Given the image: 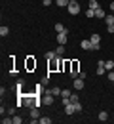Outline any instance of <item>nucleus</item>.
<instances>
[{"label":"nucleus","instance_id":"5701e85b","mask_svg":"<svg viewBox=\"0 0 114 124\" xmlns=\"http://www.w3.org/2000/svg\"><path fill=\"white\" fill-rule=\"evenodd\" d=\"M105 23L107 25H114V16H105Z\"/></svg>","mask_w":114,"mask_h":124},{"label":"nucleus","instance_id":"f257e3e1","mask_svg":"<svg viewBox=\"0 0 114 124\" xmlns=\"http://www.w3.org/2000/svg\"><path fill=\"white\" fill-rule=\"evenodd\" d=\"M67 10H68L70 16H78V14H80V2H70V4L67 6Z\"/></svg>","mask_w":114,"mask_h":124},{"label":"nucleus","instance_id":"7c9ffc66","mask_svg":"<svg viewBox=\"0 0 114 124\" xmlns=\"http://www.w3.org/2000/svg\"><path fill=\"white\" fill-rule=\"evenodd\" d=\"M8 115L13 116V115H15V107H8Z\"/></svg>","mask_w":114,"mask_h":124},{"label":"nucleus","instance_id":"423d86ee","mask_svg":"<svg viewBox=\"0 0 114 124\" xmlns=\"http://www.w3.org/2000/svg\"><path fill=\"white\" fill-rule=\"evenodd\" d=\"M27 71H33V69H36V59L34 57H27Z\"/></svg>","mask_w":114,"mask_h":124},{"label":"nucleus","instance_id":"f8f14e48","mask_svg":"<svg viewBox=\"0 0 114 124\" xmlns=\"http://www.w3.org/2000/svg\"><path fill=\"white\" fill-rule=\"evenodd\" d=\"M46 59H48V61L57 59V54H55V50H53V52H51V50H49V52H46Z\"/></svg>","mask_w":114,"mask_h":124},{"label":"nucleus","instance_id":"ddd939ff","mask_svg":"<svg viewBox=\"0 0 114 124\" xmlns=\"http://www.w3.org/2000/svg\"><path fill=\"white\" fill-rule=\"evenodd\" d=\"M105 16H107V14H105L103 8H97V10H95V17H97V19H105Z\"/></svg>","mask_w":114,"mask_h":124},{"label":"nucleus","instance_id":"6e6552de","mask_svg":"<svg viewBox=\"0 0 114 124\" xmlns=\"http://www.w3.org/2000/svg\"><path fill=\"white\" fill-rule=\"evenodd\" d=\"M97 118H99V122H107V120H108V113H107V111H101Z\"/></svg>","mask_w":114,"mask_h":124},{"label":"nucleus","instance_id":"f704fd0d","mask_svg":"<svg viewBox=\"0 0 114 124\" xmlns=\"http://www.w3.org/2000/svg\"><path fill=\"white\" fill-rule=\"evenodd\" d=\"M108 32H110V34L114 32V25H108Z\"/></svg>","mask_w":114,"mask_h":124},{"label":"nucleus","instance_id":"c9c22d12","mask_svg":"<svg viewBox=\"0 0 114 124\" xmlns=\"http://www.w3.org/2000/svg\"><path fill=\"white\" fill-rule=\"evenodd\" d=\"M110 12H114V0L110 2Z\"/></svg>","mask_w":114,"mask_h":124},{"label":"nucleus","instance_id":"c85d7f7f","mask_svg":"<svg viewBox=\"0 0 114 124\" xmlns=\"http://www.w3.org/2000/svg\"><path fill=\"white\" fill-rule=\"evenodd\" d=\"M107 77H108V80L114 84V71H108V73H107Z\"/></svg>","mask_w":114,"mask_h":124},{"label":"nucleus","instance_id":"473e14b6","mask_svg":"<svg viewBox=\"0 0 114 124\" xmlns=\"http://www.w3.org/2000/svg\"><path fill=\"white\" fill-rule=\"evenodd\" d=\"M97 67H105V59H99V61H97Z\"/></svg>","mask_w":114,"mask_h":124},{"label":"nucleus","instance_id":"4468645a","mask_svg":"<svg viewBox=\"0 0 114 124\" xmlns=\"http://www.w3.org/2000/svg\"><path fill=\"white\" fill-rule=\"evenodd\" d=\"M8 34H10V29H8L6 25H2V27H0V36H2V38H6Z\"/></svg>","mask_w":114,"mask_h":124},{"label":"nucleus","instance_id":"bb28decb","mask_svg":"<svg viewBox=\"0 0 114 124\" xmlns=\"http://www.w3.org/2000/svg\"><path fill=\"white\" fill-rule=\"evenodd\" d=\"M105 73H107V69H105V67H97V75H99V77H103Z\"/></svg>","mask_w":114,"mask_h":124},{"label":"nucleus","instance_id":"393cba45","mask_svg":"<svg viewBox=\"0 0 114 124\" xmlns=\"http://www.w3.org/2000/svg\"><path fill=\"white\" fill-rule=\"evenodd\" d=\"M12 118H13V124H23V118H21L19 115H13Z\"/></svg>","mask_w":114,"mask_h":124},{"label":"nucleus","instance_id":"4be33fe9","mask_svg":"<svg viewBox=\"0 0 114 124\" xmlns=\"http://www.w3.org/2000/svg\"><path fill=\"white\" fill-rule=\"evenodd\" d=\"M49 92H51L53 95H55V97H57V95H61V88H59V86H53V88H51Z\"/></svg>","mask_w":114,"mask_h":124},{"label":"nucleus","instance_id":"1a4fd4ad","mask_svg":"<svg viewBox=\"0 0 114 124\" xmlns=\"http://www.w3.org/2000/svg\"><path fill=\"white\" fill-rule=\"evenodd\" d=\"M53 29H55V32H68L63 23H55V27H53Z\"/></svg>","mask_w":114,"mask_h":124},{"label":"nucleus","instance_id":"f03ea898","mask_svg":"<svg viewBox=\"0 0 114 124\" xmlns=\"http://www.w3.org/2000/svg\"><path fill=\"white\" fill-rule=\"evenodd\" d=\"M89 40H91V44H93V50H95V52H97L99 48V44H101V34H97V32H93V34H91V38H89Z\"/></svg>","mask_w":114,"mask_h":124},{"label":"nucleus","instance_id":"0eeeda50","mask_svg":"<svg viewBox=\"0 0 114 124\" xmlns=\"http://www.w3.org/2000/svg\"><path fill=\"white\" fill-rule=\"evenodd\" d=\"M80 46L84 48V50H93V44H91V40H89V38H87V40H82Z\"/></svg>","mask_w":114,"mask_h":124},{"label":"nucleus","instance_id":"f3484780","mask_svg":"<svg viewBox=\"0 0 114 124\" xmlns=\"http://www.w3.org/2000/svg\"><path fill=\"white\" fill-rule=\"evenodd\" d=\"M38 124H51V118H49V116H40V118H38Z\"/></svg>","mask_w":114,"mask_h":124},{"label":"nucleus","instance_id":"aec40b11","mask_svg":"<svg viewBox=\"0 0 114 124\" xmlns=\"http://www.w3.org/2000/svg\"><path fill=\"white\" fill-rule=\"evenodd\" d=\"M105 69H107V73L114 71V61H105Z\"/></svg>","mask_w":114,"mask_h":124},{"label":"nucleus","instance_id":"9b49d317","mask_svg":"<svg viewBox=\"0 0 114 124\" xmlns=\"http://www.w3.org/2000/svg\"><path fill=\"white\" fill-rule=\"evenodd\" d=\"M70 71H72L74 75H78V73H80V71H78V61H76V59H72V61H70Z\"/></svg>","mask_w":114,"mask_h":124},{"label":"nucleus","instance_id":"dca6fc26","mask_svg":"<svg viewBox=\"0 0 114 124\" xmlns=\"http://www.w3.org/2000/svg\"><path fill=\"white\" fill-rule=\"evenodd\" d=\"M2 124H13L12 115H8V116H4V115H2Z\"/></svg>","mask_w":114,"mask_h":124},{"label":"nucleus","instance_id":"a211bd4d","mask_svg":"<svg viewBox=\"0 0 114 124\" xmlns=\"http://www.w3.org/2000/svg\"><path fill=\"white\" fill-rule=\"evenodd\" d=\"M55 54H57L59 57H63V54H65V46H61V44H59V46L55 48Z\"/></svg>","mask_w":114,"mask_h":124},{"label":"nucleus","instance_id":"39448f33","mask_svg":"<svg viewBox=\"0 0 114 124\" xmlns=\"http://www.w3.org/2000/svg\"><path fill=\"white\" fill-rule=\"evenodd\" d=\"M72 86H74V90H78V92H80V90H84V78H74V84H72Z\"/></svg>","mask_w":114,"mask_h":124},{"label":"nucleus","instance_id":"a878e982","mask_svg":"<svg viewBox=\"0 0 114 124\" xmlns=\"http://www.w3.org/2000/svg\"><path fill=\"white\" fill-rule=\"evenodd\" d=\"M70 95H72V92H70V90H61V97H70Z\"/></svg>","mask_w":114,"mask_h":124},{"label":"nucleus","instance_id":"2f4dec72","mask_svg":"<svg viewBox=\"0 0 114 124\" xmlns=\"http://www.w3.org/2000/svg\"><path fill=\"white\" fill-rule=\"evenodd\" d=\"M70 101H72V103H76V101H78V95H76V93H72V95H70Z\"/></svg>","mask_w":114,"mask_h":124},{"label":"nucleus","instance_id":"72a5a7b5","mask_svg":"<svg viewBox=\"0 0 114 124\" xmlns=\"http://www.w3.org/2000/svg\"><path fill=\"white\" fill-rule=\"evenodd\" d=\"M51 2H53V0H42V4H44V6H49Z\"/></svg>","mask_w":114,"mask_h":124},{"label":"nucleus","instance_id":"412c9836","mask_svg":"<svg viewBox=\"0 0 114 124\" xmlns=\"http://www.w3.org/2000/svg\"><path fill=\"white\" fill-rule=\"evenodd\" d=\"M87 6H89L91 10H97V8H101V6H99V2H97V0H89V4H87Z\"/></svg>","mask_w":114,"mask_h":124},{"label":"nucleus","instance_id":"20e7f679","mask_svg":"<svg viewBox=\"0 0 114 124\" xmlns=\"http://www.w3.org/2000/svg\"><path fill=\"white\" fill-rule=\"evenodd\" d=\"M29 115H31V118H33V120H38V118L42 116V115H40V111H38V105H34V107L31 109V113H29Z\"/></svg>","mask_w":114,"mask_h":124},{"label":"nucleus","instance_id":"cd10ccee","mask_svg":"<svg viewBox=\"0 0 114 124\" xmlns=\"http://www.w3.org/2000/svg\"><path fill=\"white\" fill-rule=\"evenodd\" d=\"M72 105H74V109H76V113H80V111H82V103H80V101H76V103H72Z\"/></svg>","mask_w":114,"mask_h":124},{"label":"nucleus","instance_id":"c756f323","mask_svg":"<svg viewBox=\"0 0 114 124\" xmlns=\"http://www.w3.org/2000/svg\"><path fill=\"white\" fill-rule=\"evenodd\" d=\"M48 82H49V77H44L42 80H40V84H42V86H48Z\"/></svg>","mask_w":114,"mask_h":124},{"label":"nucleus","instance_id":"b1692460","mask_svg":"<svg viewBox=\"0 0 114 124\" xmlns=\"http://www.w3.org/2000/svg\"><path fill=\"white\" fill-rule=\"evenodd\" d=\"M86 17H89V19H91V17H95V10L87 8V10H86Z\"/></svg>","mask_w":114,"mask_h":124},{"label":"nucleus","instance_id":"6ab92c4d","mask_svg":"<svg viewBox=\"0 0 114 124\" xmlns=\"http://www.w3.org/2000/svg\"><path fill=\"white\" fill-rule=\"evenodd\" d=\"M23 86H25V80H23V78H19V82L15 84V88H17V93H23V92H21V88H23Z\"/></svg>","mask_w":114,"mask_h":124},{"label":"nucleus","instance_id":"e433bc0d","mask_svg":"<svg viewBox=\"0 0 114 124\" xmlns=\"http://www.w3.org/2000/svg\"><path fill=\"white\" fill-rule=\"evenodd\" d=\"M70 2H80V0H70Z\"/></svg>","mask_w":114,"mask_h":124},{"label":"nucleus","instance_id":"9d476101","mask_svg":"<svg viewBox=\"0 0 114 124\" xmlns=\"http://www.w3.org/2000/svg\"><path fill=\"white\" fill-rule=\"evenodd\" d=\"M74 113H76V109H74V105H72V103H70V105H65V115H68V116H70V115H74Z\"/></svg>","mask_w":114,"mask_h":124},{"label":"nucleus","instance_id":"7ed1b4c3","mask_svg":"<svg viewBox=\"0 0 114 124\" xmlns=\"http://www.w3.org/2000/svg\"><path fill=\"white\" fill-rule=\"evenodd\" d=\"M67 42H68V38H67V32H57V44L67 46Z\"/></svg>","mask_w":114,"mask_h":124},{"label":"nucleus","instance_id":"2eb2a0df","mask_svg":"<svg viewBox=\"0 0 114 124\" xmlns=\"http://www.w3.org/2000/svg\"><path fill=\"white\" fill-rule=\"evenodd\" d=\"M55 4H57L59 8H67V6L70 4V0H55Z\"/></svg>","mask_w":114,"mask_h":124}]
</instances>
